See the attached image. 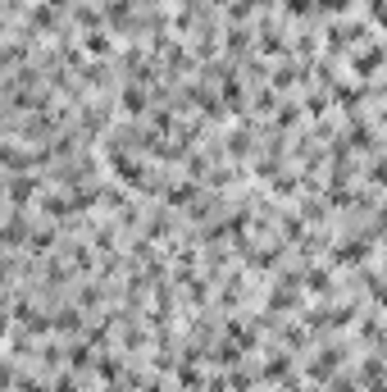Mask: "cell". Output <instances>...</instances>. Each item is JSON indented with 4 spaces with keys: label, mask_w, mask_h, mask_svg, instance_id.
Listing matches in <instances>:
<instances>
[{
    "label": "cell",
    "mask_w": 387,
    "mask_h": 392,
    "mask_svg": "<svg viewBox=\"0 0 387 392\" xmlns=\"http://www.w3.org/2000/svg\"><path fill=\"white\" fill-rule=\"evenodd\" d=\"M42 178L37 174H9V210H27V206H42Z\"/></svg>",
    "instance_id": "1"
},
{
    "label": "cell",
    "mask_w": 387,
    "mask_h": 392,
    "mask_svg": "<svg viewBox=\"0 0 387 392\" xmlns=\"http://www.w3.org/2000/svg\"><path fill=\"white\" fill-rule=\"evenodd\" d=\"M23 27L32 37H55L60 32V14H55V5H46V0H32V5H27V14H23Z\"/></svg>",
    "instance_id": "2"
},
{
    "label": "cell",
    "mask_w": 387,
    "mask_h": 392,
    "mask_svg": "<svg viewBox=\"0 0 387 392\" xmlns=\"http://www.w3.org/2000/svg\"><path fill=\"white\" fill-rule=\"evenodd\" d=\"M37 210H42V219H51V224H69V219H77V206H73L69 187H64V192H46Z\"/></svg>",
    "instance_id": "3"
},
{
    "label": "cell",
    "mask_w": 387,
    "mask_h": 392,
    "mask_svg": "<svg viewBox=\"0 0 387 392\" xmlns=\"http://www.w3.org/2000/svg\"><path fill=\"white\" fill-rule=\"evenodd\" d=\"M82 51L91 55L96 64H105V60H114V55H119V42H114L110 27H96V32H82Z\"/></svg>",
    "instance_id": "4"
},
{
    "label": "cell",
    "mask_w": 387,
    "mask_h": 392,
    "mask_svg": "<svg viewBox=\"0 0 387 392\" xmlns=\"http://www.w3.org/2000/svg\"><path fill=\"white\" fill-rule=\"evenodd\" d=\"M151 91H146V82H128V87L119 91V110L128 114V119H146V110H151Z\"/></svg>",
    "instance_id": "5"
},
{
    "label": "cell",
    "mask_w": 387,
    "mask_h": 392,
    "mask_svg": "<svg viewBox=\"0 0 387 392\" xmlns=\"http://www.w3.org/2000/svg\"><path fill=\"white\" fill-rule=\"evenodd\" d=\"M55 242H60V237H55V224H51V219H42V224L32 219V233H27V246H23V251L32 255V260H42V255L55 251Z\"/></svg>",
    "instance_id": "6"
},
{
    "label": "cell",
    "mask_w": 387,
    "mask_h": 392,
    "mask_svg": "<svg viewBox=\"0 0 387 392\" xmlns=\"http://www.w3.org/2000/svg\"><path fill=\"white\" fill-rule=\"evenodd\" d=\"M196 196H201L196 178H182V183H164V206H169V210H187Z\"/></svg>",
    "instance_id": "7"
},
{
    "label": "cell",
    "mask_w": 387,
    "mask_h": 392,
    "mask_svg": "<svg viewBox=\"0 0 387 392\" xmlns=\"http://www.w3.org/2000/svg\"><path fill=\"white\" fill-rule=\"evenodd\" d=\"M173 379H178V388H182V392H205V384H210V374H201L196 360H178Z\"/></svg>",
    "instance_id": "8"
},
{
    "label": "cell",
    "mask_w": 387,
    "mask_h": 392,
    "mask_svg": "<svg viewBox=\"0 0 387 392\" xmlns=\"http://www.w3.org/2000/svg\"><path fill=\"white\" fill-rule=\"evenodd\" d=\"M383 60H387L383 46H360V51L351 55V69L360 73V78H369V73H379V69H383Z\"/></svg>",
    "instance_id": "9"
},
{
    "label": "cell",
    "mask_w": 387,
    "mask_h": 392,
    "mask_svg": "<svg viewBox=\"0 0 387 392\" xmlns=\"http://www.w3.org/2000/svg\"><path fill=\"white\" fill-rule=\"evenodd\" d=\"M55 333H73V338H77V333H82L87 329V324H82V310H73V305H55Z\"/></svg>",
    "instance_id": "10"
},
{
    "label": "cell",
    "mask_w": 387,
    "mask_h": 392,
    "mask_svg": "<svg viewBox=\"0 0 387 392\" xmlns=\"http://www.w3.org/2000/svg\"><path fill=\"white\" fill-rule=\"evenodd\" d=\"M96 374H101V384H119V379H128L119 356H101V360H96Z\"/></svg>",
    "instance_id": "11"
},
{
    "label": "cell",
    "mask_w": 387,
    "mask_h": 392,
    "mask_svg": "<svg viewBox=\"0 0 387 392\" xmlns=\"http://www.w3.org/2000/svg\"><path fill=\"white\" fill-rule=\"evenodd\" d=\"M91 246L96 251H114V246H119V224H101L91 233Z\"/></svg>",
    "instance_id": "12"
},
{
    "label": "cell",
    "mask_w": 387,
    "mask_h": 392,
    "mask_svg": "<svg viewBox=\"0 0 387 392\" xmlns=\"http://www.w3.org/2000/svg\"><path fill=\"white\" fill-rule=\"evenodd\" d=\"M219 101H224V110H246V91H241V82L228 78V82H224V96H219Z\"/></svg>",
    "instance_id": "13"
},
{
    "label": "cell",
    "mask_w": 387,
    "mask_h": 392,
    "mask_svg": "<svg viewBox=\"0 0 387 392\" xmlns=\"http://www.w3.org/2000/svg\"><path fill=\"white\" fill-rule=\"evenodd\" d=\"M255 384H260V369H255V374H250V369H241V365L228 369V388H232V392H250Z\"/></svg>",
    "instance_id": "14"
},
{
    "label": "cell",
    "mask_w": 387,
    "mask_h": 392,
    "mask_svg": "<svg viewBox=\"0 0 387 392\" xmlns=\"http://www.w3.org/2000/svg\"><path fill=\"white\" fill-rule=\"evenodd\" d=\"M250 128H255V123H246V128L228 132V151H232V156H246V151H250Z\"/></svg>",
    "instance_id": "15"
},
{
    "label": "cell",
    "mask_w": 387,
    "mask_h": 392,
    "mask_svg": "<svg viewBox=\"0 0 387 392\" xmlns=\"http://www.w3.org/2000/svg\"><path fill=\"white\" fill-rule=\"evenodd\" d=\"M301 283H305L310 292H333V274H328V270H310Z\"/></svg>",
    "instance_id": "16"
},
{
    "label": "cell",
    "mask_w": 387,
    "mask_h": 392,
    "mask_svg": "<svg viewBox=\"0 0 387 392\" xmlns=\"http://www.w3.org/2000/svg\"><path fill=\"white\" fill-rule=\"evenodd\" d=\"M278 132H292L296 123H301V105H283V110H278Z\"/></svg>",
    "instance_id": "17"
},
{
    "label": "cell",
    "mask_w": 387,
    "mask_h": 392,
    "mask_svg": "<svg viewBox=\"0 0 387 392\" xmlns=\"http://www.w3.org/2000/svg\"><path fill=\"white\" fill-rule=\"evenodd\" d=\"M283 9H287V18H305L319 9V0H283Z\"/></svg>",
    "instance_id": "18"
},
{
    "label": "cell",
    "mask_w": 387,
    "mask_h": 392,
    "mask_svg": "<svg viewBox=\"0 0 387 392\" xmlns=\"http://www.w3.org/2000/svg\"><path fill=\"white\" fill-rule=\"evenodd\" d=\"M296 78H301V73H296V69H287V64H283V69L274 73V91H292V82H296Z\"/></svg>",
    "instance_id": "19"
},
{
    "label": "cell",
    "mask_w": 387,
    "mask_h": 392,
    "mask_svg": "<svg viewBox=\"0 0 387 392\" xmlns=\"http://www.w3.org/2000/svg\"><path fill=\"white\" fill-rule=\"evenodd\" d=\"M274 101H278V91H260V96L250 101V110H255V114H269V110H274Z\"/></svg>",
    "instance_id": "20"
},
{
    "label": "cell",
    "mask_w": 387,
    "mask_h": 392,
    "mask_svg": "<svg viewBox=\"0 0 387 392\" xmlns=\"http://www.w3.org/2000/svg\"><path fill=\"white\" fill-rule=\"evenodd\" d=\"M305 110H310V114H324V110H328V96H319V91H315V96L305 101Z\"/></svg>",
    "instance_id": "21"
},
{
    "label": "cell",
    "mask_w": 387,
    "mask_h": 392,
    "mask_svg": "<svg viewBox=\"0 0 387 392\" xmlns=\"http://www.w3.org/2000/svg\"><path fill=\"white\" fill-rule=\"evenodd\" d=\"M287 392H305V388H296V384H292V388H287Z\"/></svg>",
    "instance_id": "22"
}]
</instances>
